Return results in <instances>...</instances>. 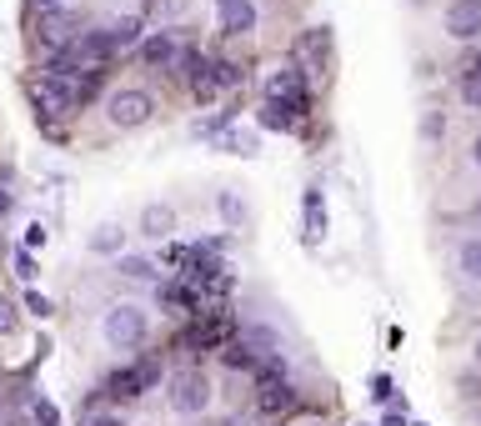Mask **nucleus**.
<instances>
[{"label":"nucleus","instance_id":"obj_1","mask_svg":"<svg viewBox=\"0 0 481 426\" xmlns=\"http://www.w3.org/2000/svg\"><path fill=\"white\" fill-rule=\"evenodd\" d=\"M26 90H30V100H36V115H40V121H61V115L71 111V100H76V90H71V75H61V71L30 75Z\"/></svg>","mask_w":481,"mask_h":426},{"label":"nucleus","instance_id":"obj_2","mask_svg":"<svg viewBox=\"0 0 481 426\" xmlns=\"http://www.w3.org/2000/svg\"><path fill=\"white\" fill-rule=\"evenodd\" d=\"M291 401H296V391H291V381H286V362L281 356H266V362L256 366V406L261 412H291Z\"/></svg>","mask_w":481,"mask_h":426},{"label":"nucleus","instance_id":"obj_3","mask_svg":"<svg viewBox=\"0 0 481 426\" xmlns=\"http://www.w3.org/2000/svg\"><path fill=\"white\" fill-rule=\"evenodd\" d=\"M146 337H151V321H146V311H140L136 301H121V306L105 311V341L115 351H136Z\"/></svg>","mask_w":481,"mask_h":426},{"label":"nucleus","instance_id":"obj_4","mask_svg":"<svg viewBox=\"0 0 481 426\" xmlns=\"http://www.w3.org/2000/svg\"><path fill=\"white\" fill-rule=\"evenodd\" d=\"M161 381V362H136V366H121V371L105 376V396L115 401H136Z\"/></svg>","mask_w":481,"mask_h":426},{"label":"nucleus","instance_id":"obj_5","mask_svg":"<svg viewBox=\"0 0 481 426\" xmlns=\"http://www.w3.org/2000/svg\"><path fill=\"white\" fill-rule=\"evenodd\" d=\"M206 401H211V381H206L201 371H176L171 376V412L176 416L206 412Z\"/></svg>","mask_w":481,"mask_h":426},{"label":"nucleus","instance_id":"obj_6","mask_svg":"<svg viewBox=\"0 0 481 426\" xmlns=\"http://www.w3.org/2000/svg\"><path fill=\"white\" fill-rule=\"evenodd\" d=\"M36 36H40V46H46V50H71V46H76V36H80V15L46 11L36 21Z\"/></svg>","mask_w":481,"mask_h":426},{"label":"nucleus","instance_id":"obj_7","mask_svg":"<svg viewBox=\"0 0 481 426\" xmlns=\"http://www.w3.org/2000/svg\"><path fill=\"white\" fill-rule=\"evenodd\" d=\"M442 30L451 40H477L481 36V0H451L442 11Z\"/></svg>","mask_w":481,"mask_h":426},{"label":"nucleus","instance_id":"obj_8","mask_svg":"<svg viewBox=\"0 0 481 426\" xmlns=\"http://www.w3.org/2000/svg\"><path fill=\"white\" fill-rule=\"evenodd\" d=\"M105 115H111L121 131H136L140 121H151V96H146V90H115Z\"/></svg>","mask_w":481,"mask_h":426},{"label":"nucleus","instance_id":"obj_9","mask_svg":"<svg viewBox=\"0 0 481 426\" xmlns=\"http://www.w3.org/2000/svg\"><path fill=\"white\" fill-rule=\"evenodd\" d=\"M240 81V71L231 61H206L201 65V75H196V81H190V90H196V100H215L221 96V90H231Z\"/></svg>","mask_w":481,"mask_h":426},{"label":"nucleus","instance_id":"obj_10","mask_svg":"<svg viewBox=\"0 0 481 426\" xmlns=\"http://www.w3.org/2000/svg\"><path fill=\"white\" fill-rule=\"evenodd\" d=\"M296 115H306V100H266L261 106V125L266 131H291Z\"/></svg>","mask_w":481,"mask_h":426},{"label":"nucleus","instance_id":"obj_11","mask_svg":"<svg viewBox=\"0 0 481 426\" xmlns=\"http://www.w3.org/2000/svg\"><path fill=\"white\" fill-rule=\"evenodd\" d=\"M231 331H236V321H231L226 311H215V316H206L201 326H190V341H196V346H215V341H231Z\"/></svg>","mask_w":481,"mask_h":426},{"label":"nucleus","instance_id":"obj_12","mask_svg":"<svg viewBox=\"0 0 481 426\" xmlns=\"http://www.w3.org/2000/svg\"><path fill=\"white\" fill-rule=\"evenodd\" d=\"M176 50H181V40L171 36V30H161V36L140 40V61H146V65H171V61H176Z\"/></svg>","mask_w":481,"mask_h":426},{"label":"nucleus","instance_id":"obj_13","mask_svg":"<svg viewBox=\"0 0 481 426\" xmlns=\"http://www.w3.org/2000/svg\"><path fill=\"white\" fill-rule=\"evenodd\" d=\"M215 11H221V30H251L256 21L251 0H215Z\"/></svg>","mask_w":481,"mask_h":426},{"label":"nucleus","instance_id":"obj_14","mask_svg":"<svg viewBox=\"0 0 481 426\" xmlns=\"http://www.w3.org/2000/svg\"><path fill=\"white\" fill-rule=\"evenodd\" d=\"M161 306L171 316H190V311H196V291L181 286V281H161Z\"/></svg>","mask_w":481,"mask_h":426},{"label":"nucleus","instance_id":"obj_15","mask_svg":"<svg viewBox=\"0 0 481 426\" xmlns=\"http://www.w3.org/2000/svg\"><path fill=\"white\" fill-rule=\"evenodd\" d=\"M266 96L271 100H306L301 96V75H296V71H276L266 81Z\"/></svg>","mask_w":481,"mask_h":426},{"label":"nucleus","instance_id":"obj_16","mask_svg":"<svg viewBox=\"0 0 481 426\" xmlns=\"http://www.w3.org/2000/svg\"><path fill=\"white\" fill-rule=\"evenodd\" d=\"M326 236V211H321V191H306V241L316 246Z\"/></svg>","mask_w":481,"mask_h":426},{"label":"nucleus","instance_id":"obj_17","mask_svg":"<svg viewBox=\"0 0 481 426\" xmlns=\"http://www.w3.org/2000/svg\"><path fill=\"white\" fill-rule=\"evenodd\" d=\"M171 226H176V211H171V206H151V211L140 216V231H146V236H165Z\"/></svg>","mask_w":481,"mask_h":426},{"label":"nucleus","instance_id":"obj_18","mask_svg":"<svg viewBox=\"0 0 481 426\" xmlns=\"http://www.w3.org/2000/svg\"><path fill=\"white\" fill-rule=\"evenodd\" d=\"M90 251H96V256H115V251H121V226H96V231H90Z\"/></svg>","mask_w":481,"mask_h":426},{"label":"nucleus","instance_id":"obj_19","mask_svg":"<svg viewBox=\"0 0 481 426\" xmlns=\"http://www.w3.org/2000/svg\"><path fill=\"white\" fill-rule=\"evenodd\" d=\"M221 362H226L231 371H246V366H256V346L251 341H231V346L221 351Z\"/></svg>","mask_w":481,"mask_h":426},{"label":"nucleus","instance_id":"obj_20","mask_svg":"<svg viewBox=\"0 0 481 426\" xmlns=\"http://www.w3.org/2000/svg\"><path fill=\"white\" fill-rule=\"evenodd\" d=\"M461 271L481 276V241H467V246H461Z\"/></svg>","mask_w":481,"mask_h":426},{"label":"nucleus","instance_id":"obj_21","mask_svg":"<svg viewBox=\"0 0 481 426\" xmlns=\"http://www.w3.org/2000/svg\"><path fill=\"white\" fill-rule=\"evenodd\" d=\"M15 321H21V311H15V301L11 296H0V337H11Z\"/></svg>","mask_w":481,"mask_h":426},{"label":"nucleus","instance_id":"obj_22","mask_svg":"<svg viewBox=\"0 0 481 426\" xmlns=\"http://www.w3.org/2000/svg\"><path fill=\"white\" fill-rule=\"evenodd\" d=\"M215 206H221V216H226L231 226H240V221H246V206H240V196H221Z\"/></svg>","mask_w":481,"mask_h":426},{"label":"nucleus","instance_id":"obj_23","mask_svg":"<svg viewBox=\"0 0 481 426\" xmlns=\"http://www.w3.org/2000/svg\"><path fill=\"white\" fill-rule=\"evenodd\" d=\"M461 100H467V106H481V71H467V81H461Z\"/></svg>","mask_w":481,"mask_h":426},{"label":"nucleus","instance_id":"obj_24","mask_svg":"<svg viewBox=\"0 0 481 426\" xmlns=\"http://www.w3.org/2000/svg\"><path fill=\"white\" fill-rule=\"evenodd\" d=\"M121 271H126V276H140V281H146V276H151V261H146V256H126V261H121Z\"/></svg>","mask_w":481,"mask_h":426},{"label":"nucleus","instance_id":"obj_25","mask_svg":"<svg viewBox=\"0 0 481 426\" xmlns=\"http://www.w3.org/2000/svg\"><path fill=\"white\" fill-rule=\"evenodd\" d=\"M36 426H61V412H55L51 401H36Z\"/></svg>","mask_w":481,"mask_h":426},{"label":"nucleus","instance_id":"obj_26","mask_svg":"<svg viewBox=\"0 0 481 426\" xmlns=\"http://www.w3.org/2000/svg\"><path fill=\"white\" fill-rule=\"evenodd\" d=\"M30 11L46 15V11H65V0H30Z\"/></svg>","mask_w":481,"mask_h":426},{"label":"nucleus","instance_id":"obj_27","mask_svg":"<svg viewBox=\"0 0 481 426\" xmlns=\"http://www.w3.org/2000/svg\"><path fill=\"white\" fill-rule=\"evenodd\" d=\"M15 271H21V276H26V281H30V276H36V261H30V256H21V251H15Z\"/></svg>","mask_w":481,"mask_h":426},{"label":"nucleus","instance_id":"obj_28","mask_svg":"<svg viewBox=\"0 0 481 426\" xmlns=\"http://www.w3.org/2000/svg\"><path fill=\"white\" fill-rule=\"evenodd\" d=\"M26 306H30L36 316H51V301H46V296H26Z\"/></svg>","mask_w":481,"mask_h":426},{"label":"nucleus","instance_id":"obj_29","mask_svg":"<svg viewBox=\"0 0 481 426\" xmlns=\"http://www.w3.org/2000/svg\"><path fill=\"white\" fill-rule=\"evenodd\" d=\"M11 200H15V196H11V191H5V186H0V216L11 211Z\"/></svg>","mask_w":481,"mask_h":426},{"label":"nucleus","instance_id":"obj_30","mask_svg":"<svg viewBox=\"0 0 481 426\" xmlns=\"http://www.w3.org/2000/svg\"><path fill=\"white\" fill-rule=\"evenodd\" d=\"M471 161H477V166H481V136H477V141H471Z\"/></svg>","mask_w":481,"mask_h":426},{"label":"nucleus","instance_id":"obj_31","mask_svg":"<svg viewBox=\"0 0 481 426\" xmlns=\"http://www.w3.org/2000/svg\"><path fill=\"white\" fill-rule=\"evenodd\" d=\"M96 426H126V422H121V416H101Z\"/></svg>","mask_w":481,"mask_h":426},{"label":"nucleus","instance_id":"obj_32","mask_svg":"<svg viewBox=\"0 0 481 426\" xmlns=\"http://www.w3.org/2000/svg\"><path fill=\"white\" fill-rule=\"evenodd\" d=\"M381 426H406V422H401V416H386V422H381Z\"/></svg>","mask_w":481,"mask_h":426},{"label":"nucleus","instance_id":"obj_33","mask_svg":"<svg viewBox=\"0 0 481 426\" xmlns=\"http://www.w3.org/2000/svg\"><path fill=\"white\" fill-rule=\"evenodd\" d=\"M471 71H481V50H477V61H471Z\"/></svg>","mask_w":481,"mask_h":426},{"label":"nucleus","instance_id":"obj_34","mask_svg":"<svg viewBox=\"0 0 481 426\" xmlns=\"http://www.w3.org/2000/svg\"><path fill=\"white\" fill-rule=\"evenodd\" d=\"M477 366H481V341H477Z\"/></svg>","mask_w":481,"mask_h":426},{"label":"nucleus","instance_id":"obj_35","mask_svg":"<svg viewBox=\"0 0 481 426\" xmlns=\"http://www.w3.org/2000/svg\"><path fill=\"white\" fill-rule=\"evenodd\" d=\"M231 426H246V422H231Z\"/></svg>","mask_w":481,"mask_h":426}]
</instances>
